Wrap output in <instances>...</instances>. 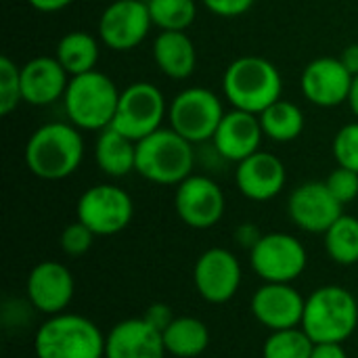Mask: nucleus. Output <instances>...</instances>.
Returning <instances> with one entry per match:
<instances>
[{
	"label": "nucleus",
	"mask_w": 358,
	"mask_h": 358,
	"mask_svg": "<svg viewBox=\"0 0 358 358\" xmlns=\"http://www.w3.org/2000/svg\"><path fill=\"white\" fill-rule=\"evenodd\" d=\"M25 166L42 180L71 176L84 157V138L71 122H50L31 132L25 143Z\"/></svg>",
	"instance_id": "f257e3e1"
},
{
	"label": "nucleus",
	"mask_w": 358,
	"mask_h": 358,
	"mask_svg": "<svg viewBox=\"0 0 358 358\" xmlns=\"http://www.w3.org/2000/svg\"><path fill=\"white\" fill-rule=\"evenodd\" d=\"M222 92L235 109L260 115L273 103L283 99V80L273 61L248 55L235 59L224 69Z\"/></svg>",
	"instance_id": "f03ea898"
},
{
	"label": "nucleus",
	"mask_w": 358,
	"mask_h": 358,
	"mask_svg": "<svg viewBox=\"0 0 358 358\" xmlns=\"http://www.w3.org/2000/svg\"><path fill=\"white\" fill-rule=\"evenodd\" d=\"M315 344H344L358 327V302L346 287L323 285L306 298L300 325Z\"/></svg>",
	"instance_id": "7ed1b4c3"
},
{
	"label": "nucleus",
	"mask_w": 358,
	"mask_h": 358,
	"mask_svg": "<svg viewBox=\"0 0 358 358\" xmlns=\"http://www.w3.org/2000/svg\"><path fill=\"white\" fill-rule=\"evenodd\" d=\"M34 352L38 358H105V336L90 319L61 313L38 327Z\"/></svg>",
	"instance_id": "20e7f679"
},
{
	"label": "nucleus",
	"mask_w": 358,
	"mask_h": 358,
	"mask_svg": "<svg viewBox=\"0 0 358 358\" xmlns=\"http://www.w3.org/2000/svg\"><path fill=\"white\" fill-rule=\"evenodd\" d=\"M120 94L115 82L99 69L73 76L63 96L65 113L76 128L101 132L111 126Z\"/></svg>",
	"instance_id": "39448f33"
},
{
	"label": "nucleus",
	"mask_w": 358,
	"mask_h": 358,
	"mask_svg": "<svg viewBox=\"0 0 358 358\" xmlns=\"http://www.w3.org/2000/svg\"><path fill=\"white\" fill-rule=\"evenodd\" d=\"M193 143L172 128H159L136 143V172L155 185H180L193 174Z\"/></svg>",
	"instance_id": "423d86ee"
},
{
	"label": "nucleus",
	"mask_w": 358,
	"mask_h": 358,
	"mask_svg": "<svg viewBox=\"0 0 358 358\" xmlns=\"http://www.w3.org/2000/svg\"><path fill=\"white\" fill-rule=\"evenodd\" d=\"M224 113L218 94L201 86L185 88L168 105L170 128L189 143L212 141Z\"/></svg>",
	"instance_id": "0eeeda50"
},
{
	"label": "nucleus",
	"mask_w": 358,
	"mask_h": 358,
	"mask_svg": "<svg viewBox=\"0 0 358 358\" xmlns=\"http://www.w3.org/2000/svg\"><path fill=\"white\" fill-rule=\"evenodd\" d=\"M134 216L132 197L117 185H94L86 189L76 206V220L86 224L96 237L122 233Z\"/></svg>",
	"instance_id": "6e6552de"
},
{
	"label": "nucleus",
	"mask_w": 358,
	"mask_h": 358,
	"mask_svg": "<svg viewBox=\"0 0 358 358\" xmlns=\"http://www.w3.org/2000/svg\"><path fill=\"white\" fill-rule=\"evenodd\" d=\"M166 115L168 103L162 90L149 82H134L122 90L111 128L138 143L159 130Z\"/></svg>",
	"instance_id": "1a4fd4ad"
},
{
	"label": "nucleus",
	"mask_w": 358,
	"mask_h": 358,
	"mask_svg": "<svg viewBox=\"0 0 358 358\" xmlns=\"http://www.w3.org/2000/svg\"><path fill=\"white\" fill-rule=\"evenodd\" d=\"M254 273L264 283H294L308 264L302 241L289 233H268L250 250Z\"/></svg>",
	"instance_id": "9d476101"
},
{
	"label": "nucleus",
	"mask_w": 358,
	"mask_h": 358,
	"mask_svg": "<svg viewBox=\"0 0 358 358\" xmlns=\"http://www.w3.org/2000/svg\"><path fill=\"white\" fill-rule=\"evenodd\" d=\"M174 210L187 227L203 231L222 220L227 199L218 182L208 176L191 174L180 185H176Z\"/></svg>",
	"instance_id": "9b49d317"
},
{
	"label": "nucleus",
	"mask_w": 358,
	"mask_h": 358,
	"mask_svg": "<svg viewBox=\"0 0 358 358\" xmlns=\"http://www.w3.org/2000/svg\"><path fill=\"white\" fill-rule=\"evenodd\" d=\"M243 281L237 256L227 248L206 250L193 266V283L197 294L210 304H227L235 298Z\"/></svg>",
	"instance_id": "f8f14e48"
},
{
	"label": "nucleus",
	"mask_w": 358,
	"mask_h": 358,
	"mask_svg": "<svg viewBox=\"0 0 358 358\" xmlns=\"http://www.w3.org/2000/svg\"><path fill=\"white\" fill-rule=\"evenodd\" d=\"M151 25L147 0H115L99 19V38L107 48L124 52L136 48L149 36Z\"/></svg>",
	"instance_id": "ddd939ff"
},
{
	"label": "nucleus",
	"mask_w": 358,
	"mask_h": 358,
	"mask_svg": "<svg viewBox=\"0 0 358 358\" xmlns=\"http://www.w3.org/2000/svg\"><path fill=\"white\" fill-rule=\"evenodd\" d=\"M25 294L29 304L38 313L46 317L61 315L69 308L76 294L73 275L65 264L44 260L29 271L25 281Z\"/></svg>",
	"instance_id": "4468645a"
},
{
	"label": "nucleus",
	"mask_w": 358,
	"mask_h": 358,
	"mask_svg": "<svg viewBox=\"0 0 358 358\" xmlns=\"http://www.w3.org/2000/svg\"><path fill=\"white\" fill-rule=\"evenodd\" d=\"M344 206L331 195L325 180H310L292 191L287 212L292 222L306 233H327V229L344 214Z\"/></svg>",
	"instance_id": "2eb2a0df"
},
{
	"label": "nucleus",
	"mask_w": 358,
	"mask_h": 358,
	"mask_svg": "<svg viewBox=\"0 0 358 358\" xmlns=\"http://www.w3.org/2000/svg\"><path fill=\"white\" fill-rule=\"evenodd\" d=\"M306 298L292 283H264L252 296V315L268 331H283L302 325Z\"/></svg>",
	"instance_id": "dca6fc26"
},
{
	"label": "nucleus",
	"mask_w": 358,
	"mask_h": 358,
	"mask_svg": "<svg viewBox=\"0 0 358 358\" xmlns=\"http://www.w3.org/2000/svg\"><path fill=\"white\" fill-rule=\"evenodd\" d=\"M355 76L344 67L340 57H319L302 71V92L317 107H338L348 103Z\"/></svg>",
	"instance_id": "f3484780"
},
{
	"label": "nucleus",
	"mask_w": 358,
	"mask_h": 358,
	"mask_svg": "<svg viewBox=\"0 0 358 358\" xmlns=\"http://www.w3.org/2000/svg\"><path fill=\"white\" fill-rule=\"evenodd\" d=\"M164 336L145 317L115 323L105 336V358H166Z\"/></svg>",
	"instance_id": "a211bd4d"
},
{
	"label": "nucleus",
	"mask_w": 358,
	"mask_h": 358,
	"mask_svg": "<svg viewBox=\"0 0 358 358\" xmlns=\"http://www.w3.org/2000/svg\"><path fill=\"white\" fill-rule=\"evenodd\" d=\"M235 180L243 197L252 201H271L283 191L287 172L285 164L277 155L268 151H256L237 164Z\"/></svg>",
	"instance_id": "6ab92c4d"
},
{
	"label": "nucleus",
	"mask_w": 358,
	"mask_h": 358,
	"mask_svg": "<svg viewBox=\"0 0 358 358\" xmlns=\"http://www.w3.org/2000/svg\"><path fill=\"white\" fill-rule=\"evenodd\" d=\"M71 76L63 69L57 57H34L21 65L23 103L46 107L65 96Z\"/></svg>",
	"instance_id": "aec40b11"
},
{
	"label": "nucleus",
	"mask_w": 358,
	"mask_h": 358,
	"mask_svg": "<svg viewBox=\"0 0 358 358\" xmlns=\"http://www.w3.org/2000/svg\"><path fill=\"white\" fill-rule=\"evenodd\" d=\"M262 136L264 132L260 126V117L256 113L233 109L224 113L212 143L224 159L239 164L245 157L260 151Z\"/></svg>",
	"instance_id": "412c9836"
},
{
	"label": "nucleus",
	"mask_w": 358,
	"mask_h": 358,
	"mask_svg": "<svg viewBox=\"0 0 358 358\" xmlns=\"http://www.w3.org/2000/svg\"><path fill=\"white\" fill-rule=\"evenodd\" d=\"M153 61L172 80H187L197 65V50L187 31H162L153 40Z\"/></svg>",
	"instance_id": "4be33fe9"
},
{
	"label": "nucleus",
	"mask_w": 358,
	"mask_h": 358,
	"mask_svg": "<svg viewBox=\"0 0 358 358\" xmlns=\"http://www.w3.org/2000/svg\"><path fill=\"white\" fill-rule=\"evenodd\" d=\"M94 162L107 176L124 178L136 172V141L109 126L94 141Z\"/></svg>",
	"instance_id": "5701e85b"
},
{
	"label": "nucleus",
	"mask_w": 358,
	"mask_h": 358,
	"mask_svg": "<svg viewBox=\"0 0 358 358\" xmlns=\"http://www.w3.org/2000/svg\"><path fill=\"white\" fill-rule=\"evenodd\" d=\"M166 352L176 358H195L210 346V329L201 319L174 317V321L162 331Z\"/></svg>",
	"instance_id": "b1692460"
},
{
	"label": "nucleus",
	"mask_w": 358,
	"mask_h": 358,
	"mask_svg": "<svg viewBox=\"0 0 358 358\" xmlns=\"http://www.w3.org/2000/svg\"><path fill=\"white\" fill-rule=\"evenodd\" d=\"M99 55H101L99 40H96L92 34L80 31V29L65 34V36L59 40L57 52H55L57 61L63 65V69H65L71 78L96 69Z\"/></svg>",
	"instance_id": "393cba45"
},
{
	"label": "nucleus",
	"mask_w": 358,
	"mask_h": 358,
	"mask_svg": "<svg viewBox=\"0 0 358 358\" xmlns=\"http://www.w3.org/2000/svg\"><path fill=\"white\" fill-rule=\"evenodd\" d=\"M258 117H260L264 136H268L275 143H292L304 130L302 109L296 103L285 101V99H279L277 103H273Z\"/></svg>",
	"instance_id": "a878e982"
},
{
	"label": "nucleus",
	"mask_w": 358,
	"mask_h": 358,
	"mask_svg": "<svg viewBox=\"0 0 358 358\" xmlns=\"http://www.w3.org/2000/svg\"><path fill=\"white\" fill-rule=\"evenodd\" d=\"M327 256L342 266L358 262V218L342 214L325 233Z\"/></svg>",
	"instance_id": "bb28decb"
},
{
	"label": "nucleus",
	"mask_w": 358,
	"mask_h": 358,
	"mask_svg": "<svg viewBox=\"0 0 358 358\" xmlns=\"http://www.w3.org/2000/svg\"><path fill=\"white\" fill-rule=\"evenodd\" d=\"M149 15L155 27L162 31H187L195 17V0H147Z\"/></svg>",
	"instance_id": "cd10ccee"
},
{
	"label": "nucleus",
	"mask_w": 358,
	"mask_h": 358,
	"mask_svg": "<svg viewBox=\"0 0 358 358\" xmlns=\"http://www.w3.org/2000/svg\"><path fill=\"white\" fill-rule=\"evenodd\" d=\"M315 342L302 327L271 331L264 340L262 358H310Z\"/></svg>",
	"instance_id": "c85d7f7f"
},
{
	"label": "nucleus",
	"mask_w": 358,
	"mask_h": 358,
	"mask_svg": "<svg viewBox=\"0 0 358 358\" xmlns=\"http://www.w3.org/2000/svg\"><path fill=\"white\" fill-rule=\"evenodd\" d=\"M21 103V67H17L8 57H0V115H10Z\"/></svg>",
	"instance_id": "c756f323"
},
{
	"label": "nucleus",
	"mask_w": 358,
	"mask_h": 358,
	"mask_svg": "<svg viewBox=\"0 0 358 358\" xmlns=\"http://www.w3.org/2000/svg\"><path fill=\"white\" fill-rule=\"evenodd\" d=\"M334 157L338 166L358 172V120L338 130L334 138Z\"/></svg>",
	"instance_id": "7c9ffc66"
},
{
	"label": "nucleus",
	"mask_w": 358,
	"mask_h": 358,
	"mask_svg": "<svg viewBox=\"0 0 358 358\" xmlns=\"http://www.w3.org/2000/svg\"><path fill=\"white\" fill-rule=\"evenodd\" d=\"M94 233L82 224L80 220L67 224L63 231H61V237H59V245L63 250V254L71 256V258H78V256H84L90 248H92V241H94Z\"/></svg>",
	"instance_id": "2f4dec72"
},
{
	"label": "nucleus",
	"mask_w": 358,
	"mask_h": 358,
	"mask_svg": "<svg viewBox=\"0 0 358 358\" xmlns=\"http://www.w3.org/2000/svg\"><path fill=\"white\" fill-rule=\"evenodd\" d=\"M325 185L327 189L331 191V195L342 203H350L358 197V172L355 170H348V168H342L338 166L327 178H325Z\"/></svg>",
	"instance_id": "473e14b6"
},
{
	"label": "nucleus",
	"mask_w": 358,
	"mask_h": 358,
	"mask_svg": "<svg viewBox=\"0 0 358 358\" xmlns=\"http://www.w3.org/2000/svg\"><path fill=\"white\" fill-rule=\"evenodd\" d=\"M206 8L218 17H239L245 15L256 0H201Z\"/></svg>",
	"instance_id": "72a5a7b5"
},
{
	"label": "nucleus",
	"mask_w": 358,
	"mask_h": 358,
	"mask_svg": "<svg viewBox=\"0 0 358 358\" xmlns=\"http://www.w3.org/2000/svg\"><path fill=\"white\" fill-rule=\"evenodd\" d=\"M143 317H145L153 327H157L159 331H164V329L174 321L172 310H170V306H166V304H151Z\"/></svg>",
	"instance_id": "f704fd0d"
},
{
	"label": "nucleus",
	"mask_w": 358,
	"mask_h": 358,
	"mask_svg": "<svg viewBox=\"0 0 358 358\" xmlns=\"http://www.w3.org/2000/svg\"><path fill=\"white\" fill-rule=\"evenodd\" d=\"M310 358H348L342 344H315Z\"/></svg>",
	"instance_id": "c9c22d12"
},
{
	"label": "nucleus",
	"mask_w": 358,
	"mask_h": 358,
	"mask_svg": "<svg viewBox=\"0 0 358 358\" xmlns=\"http://www.w3.org/2000/svg\"><path fill=\"white\" fill-rule=\"evenodd\" d=\"M260 237H262V235L256 231L254 224H241V227L237 229V233H235V239H237L241 245H245L248 250H252V248L258 243Z\"/></svg>",
	"instance_id": "e433bc0d"
},
{
	"label": "nucleus",
	"mask_w": 358,
	"mask_h": 358,
	"mask_svg": "<svg viewBox=\"0 0 358 358\" xmlns=\"http://www.w3.org/2000/svg\"><path fill=\"white\" fill-rule=\"evenodd\" d=\"M73 0H27V4L40 13H57L63 10L65 6H69Z\"/></svg>",
	"instance_id": "4c0bfd02"
},
{
	"label": "nucleus",
	"mask_w": 358,
	"mask_h": 358,
	"mask_svg": "<svg viewBox=\"0 0 358 358\" xmlns=\"http://www.w3.org/2000/svg\"><path fill=\"white\" fill-rule=\"evenodd\" d=\"M340 61L344 63V67L357 78L358 76V44H350L344 48V52L340 55Z\"/></svg>",
	"instance_id": "58836bf2"
},
{
	"label": "nucleus",
	"mask_w": 358,
	"mask_h": 358,
	"mask_svg": "<svg viewBox=\"0 0 358 358\" xmlns=\"http://www.w3.org/2000/svg\"><path fill=\"white\" fill-rule=\"evenodd\" d=\"M348 105H350L352 113L357 115L358 120V76L352 80V90H350V96H348Z\"/></svg>",
	"instance_id": "ea45409f"
}]
</instances>
